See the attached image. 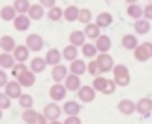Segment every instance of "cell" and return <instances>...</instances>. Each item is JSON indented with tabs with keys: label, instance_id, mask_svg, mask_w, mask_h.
<instances>
[{
	"label": "cell",
	"instance_id": "6da1fadb",
	"mask_svg": "<svg viewBox=\"0 0 152 124\" xmlns=\"http://www.w3.org/2000/svg\"><path fill=\"white\" fill-rule=\"evenodd\" d=\"M113 77H115L116 87H128L130 85V70L124 64H118V66L113 68Z\"/></svg>",
	"mask_w": 152,
	"mask_h": 124
},
{
	"label": "cell",
	"instance_id": "7a4b0ae2",
	"mask_svg": "<svg viewBox=\"0 0 152 124\" xmlns=\"http://www.w3.org/2000/svg\"><path fill=\"white\" fill-rule=\"evenodd\" d=\"M133 56H135V60L139 62H147L152 58V43L150 41H145V43L137 45L135 51H133Z\"/></svg>",
	"mask_w": 152,
	"mask_h": 124
},
{
	"label": "cell",
	"instance_id": "3957f363",
	"mask_svg": "<svg viewBox=\"0 0 152 124\" xmlns=\"http://www.w3.org/2000/svg\"><path fill=\"white\" fill-rule=\"evenodd\" d=\"M96 60L100 64L102 73H107V72H111V70L115 68V60H113V56H111L109 53H100V55L96 56Z\"/></svg>",
	"mask_w": 152,
	"mask_h": 124
},
{
	"label": "cell",
	"instance_id": "277c9868",
	"mask_svg": "<svg viewBox=\"0 0 152 124\" xmlns=\"http://www.w3.org/2000/svg\"><path fill=\"white\" fill-rule=\"evenodd\" d=\"M66 94H68V88L66 85H62V83H55L51 88H49V96L53 102H60V100L66 98Z\"/></svg>",
	"mask_w": 152,
	"mask_h": 124
},
{
	"label": "cell",
	"instance_id": "5b68a950",
	"mask_svg": "<svg viewBox=\"0 0 152 124\" xmlns=\"http://www.w3.org/2000/svg\"><path fill=\"white\" fill-rule=\"evenodd\" d=\"M96 92H98V90H96L94 87H81L79 90H77L79 102H83V103H90V102H94Z\"/></svg>",
	"mask_w": 152,
	"mask_h": 124
},
{
	"label": "cell",
	"instance_id": "8992f818",
	"mask_svg": "<svg viewBox=\"0 0 152 124\" xmlns=\"http://www.w3.org/2000/svg\"><path fill=\"white\" fill-rule=\"evenodd\" d=\"M62 107H60V105H56L55 102H53V103H47V105H45V107H43V115L45 117H47V120H58V119H60V113H62Z\"/></svg>",
	"mask_w": 152,
	"mask_h": 124
},
{
	"label": "cell",
	"instance_id": "52a82bcc",
	"mask_svg": "<svg viewBox=\"0 0 152 124\" xmlns=\"http://www.w3.org/2000/svg\"><path fill=\"white\" fill-rule=\"evenodd\" d=\"M69 75V70L64 66V64H56V66H53V72H51V77L55 83H62L66 81V77Z\"/></svg>",
	"mask_w": 152,
	"mask_h": 124
},
{
	"label": "cell",
	"instance_id": "ba28073f",
	"mask_svg": "<svg viewBox=\"0 0 152 124\" xmlns=\"http://www.w3.org/2000/svg\"><path fill=\"white\" fill-rule=\"evenodd\" d=\"M25 45H26L30 51H42V49H43V38L39 36V34H28Z\"/></svg>",
	"mask_w": 152,
	"mask_h": 124
},
{
	"label": "cell",
	"instance_id": "9c48e42d",
	"mask_svg": "<svg viewBox=\"0 0 152 124\" xmlns=\"http://www.w3.org/2000/svg\"><path fill=\"white\" fill-rule=\"evenodd\" d=\"M21 88H23V87H21V83H19V81H10L8 85L4 87V92L8 94L10 98H17V100H19V98L23 96Z\"/></svg>",
	"mask_w": 152,
	"mask_h": 124
},
{
	"label": "cell",
	"instance_id": "30bf717a",
	"mask_svg": "<svg viewBox=\"0 0 152 124\" xmlns=\"http://www.w3.org/2000/svg\"><path fill=\"white\" fill-rule=\"evenodd\" d=\"M135 109H137L139 115L148 117V115L152 113V98H141V100L135 103Z\"/></svg>",
	"mask_w": 152,
	"mask_h": 124
},
{
	"label": "cell",
	"instance_id": "8fae6325",
	"mask_svg": "<svg viewBox=\"0 0 152 124\" xmlns=\"http://www.w3.org/2000/svg\"><path fill=\"white\" fill-rule=\"evenodd\" d=\"M64 85H66V88H68L69 92H77L79 88L83 87V85H81V77H79V75H73V73H69L68 77H66Z\"/></svg>",
	"mask_w": 152,
	"mask_h": 124
},
{
	"label": "cell",
	"instance_id": "7c38bea8",
	"mask_svg": "<svg viewBox=\"0 0 152 124\" xmlns=\"http://www.w3.org/2000/svg\"><path fill=\"white\" fill-rule=\"evenodd\" d=\"M30 17L28 15H17L15 17V21H13V26H15V30H19V32H25L30 28Z\"/></svg>",
	"mask_w": 152,
	"mask_h": 124
},
{
	"label": "cell",
	"instance_id": "4fadbf2b",
	"mask_svg": "<svg viewBox=\"0 0 152 124\" xmlns=\"http://www.w3.org/2000/svg\"><path fill=\"white\" fill-rule=\"evenodd\" d=\"M86 68H88V64L83 62V60H79V58H75L73 62H69V73H73V75H83L86 72Z\"/></svg>",
	"mask_w": 152,
	"mask_h": 124
},
{
	"label": "cell",
	"instance_id": "5bb4252c",
	"mask_svg": "<svg viewBox=\"0 0 152 124\" xmlns=\"http://www.w3.org/2000/svg\"><path fill=\"white\" fill-rule=\"evenodd\" d=\"M69 43L75 45V47H83L86 43V34L85 30H73L69 34Z\"/></svg>",
	"mask_w": 152,
	"mask_h": 124
},
{
	"label": "cell",
	"instance_id": "9a60e30c",
	"mask_svg": "<svg viewBox=\"0 0 152 124\" xmlns=\"http://www.w3.org/2000/svg\"><path fill=\"white\" fill-rule=\"evenodd\" d=\"M28 17H30L32 21H39L42 17L45 15V8L42 4H32L30 6V10H28V13H26Z\"/></svg>",
	"mask_w": 152,
	"mask_h": 124
},
{
	"label": "cell",
	"instance_id": "2e32d148",
	"mask_svg": "<svg viewBox=\"0 0 152 124\" xmlns=\"http://www.w3.org/2000/svg\"><path fill=\"white\" fill-rule=\"evenodd\" d=\"M79 15H81V10L77 6H68L66 10H64V19L68 23H73V21H79Z\"/></svg>",
	"mask_w": 152,
	"mask_h": 124
},
{
	"label": "cell",
	"instance_id": "e0dca14e",
	"mask_svg": "<svg viewBox=\"0 0 152 124\" xmlns=\"http://www.w3.org/2000/svg\"><path fill=\"white\" fill-rule=\"evenodd\" d=\"M28 55H30V49H28L26 45H17L15 51H13V56H15L17 62H26Z\"/></svg>",
	"mask_w": 152,
	"mask_h": 124
},
{
	"label": "cell",
	"instance_id": "ac0fdd59",
	"mask_svg": "<svg viewBox=\"0 0 152 124\" xmlns=\"http://www.w3.org/2000/svg\"><path fill=\"white\" fill-rule=\"evenodd\" d=\"M64 113H66L68 117H73V115H79L81 113V103L79 102H73V100H69V102L64 103Z\"/></svg>",
	"mask_w": 152,
	"mask_h": 124
},
{
	"label": "cell",
	"instance_id": "d6986e66",
	"mask_svg": "<svg viewBox=\"0 0 152 124\" xmlns=\"http://www.w3.org/2000/svg\"><path fill=\"white\" fill-rule=\"evenodd\" d=\"M62 53L58 51V49H49L47 51V55H45V60H47V64H51V66H56V64H60L62 60Z\"/></svg>",
	"mask_w": 152,
	"mask_h": 124
},
{
	"label": "cell",
	"instance_id": "ffe728a7",
	"mask_svg": "<svg viewBox=\"0 0 152 124\" xmlns=\"http://www.w3.org/2000/svg\"><path fill=\"white\" fill-rule=\"evenodd\" d=\"M118 111L122 115H132V113H135V103L132 102V100H120L118 102Z\"/></svg>",
	"mask_w": 152,
	"mask_h": 124
},
{
	"label": "cell",
	"instance_id": "44dd1931",
	"mask_svg": "<svg viewBox=\"0 0 152 124\" xmlns=\"http://www.w3.org/2000/svg\"><path fill=\"white\" fill-rule=\"evenodd\" d=\"M17 64V60H15V56L11 55V53H2L0 55V66H2V70H11Z\"/></svg>",
	"mask_w": 152,
	"mask_h": 124
},
{
	"label": "cell",
	"instance_id": "7402d4cb",
	"mask_svg": "<svg viewBox=\"0 0 152 124\" xmlns=\"http://www.w3.org/2000/svg\"><path fill=\"white\" fill-rule=\"evenodd\" d=\"M0 47H2V53H13L15 51V40L11 36H2V40H0Z\"/></svg>",
	"mask_w": 152,
	"mask_h": 124
},
{
	"label": "cell",
	"instance_id": "603a6c76",
	"mask_svg": "<svg viewBox=\"0 0 152 124\" xmlns=\"http://www.w3.org/2000/svg\"><path fill=\"white\" fill-rule=\"evenodd\" d=\"M111 23H113V15H111L109 11H102V13L96 17V25L100 26V28H107V26H111Z\"/></svg>",
	"mask_w": 152,
	"mask_h": 124
},
{
	"label": "cell",
	"instance_id": "cb8c5ba5",
	"mask_svg": "<svg viewBox=\"0 0 152 124\" xmlns=\"http://www.w3.org/2000/svg\"><path fill=\"white\" fill-rule=\"evenodd\" d=\"M17 81L21 83V87H32L34 83H36V73H34L32 70H26V72L23 73Z\"/></svg>",
	"mask_w": 152,
	"mask_h": 124
},
{
	"label": "cell",
	"instance_id": "d4e9b609",
	"mask_svg": "<svg viewBox=\"0 0 152 124\" xmlns=\"http://www.w3.org/2000/svg\"><path fill=\"white\" fill-rule=\"evenodd\" d=\"M102 28L96 25V23H88V25H85V34H86V38H90V40H98L102 36L100 34Z\"/></svg>",
	"mask_w": 152,
	"mask_h": 124
},
{
	"label": "cell",
	"instance_id": "484cf974",
	"mask_svg": "<svg viewBox=\"0 0 152 124\" xmlns=\"http://www.w3.org/2000/svg\"><path fill=\"white\" fill-rule=\"evenodd\" d=\"M137 45H139V41H137V36H135V34H126V36H122V47H124V49L135 51Z\"/></svg>",
	"mask_w": 152,
	"mask_h": 124
},
{
	"label": "cell",
	"instance_id": "4316f807",
	"mask_svg": "<svg viewBox=\"0 0 152 124\" xmlns=\"http://www.w3.org/2000/svg\"><path fill=\"white\" fill-rule=\"evenodd\" d=\"M45 66H47V60L42 58V56H36V58H32V60H30V70H32L34 73H42L43 70H45Z\"/></svg>",
	"mask_w": 152,
	"mask_h": 124
},
{
	"label": "cell",
	"instance_id": "83f0119b",
	"mask_svg": "<svg viewBox=\"0 0 152 124\" xmlns=\"http://www.w3.org/2000/svg\"><path fill=\"white\" fill-rule=\"evenodd\" d=\"M111 45H113V41H111V38L109 36H102L96 40V47H98V51L100 53H107L109 49H111Z\"/></svg>",
	"mask_w": 152,
	"mask_h": 124
},
{
	"label": "cell",
	"instance_id": "f1b7e54d",
	"mask_svg": "<svg viewBox=\"0 0 152 124\" xmlns=\"http://www.w3.org/2000/svg\"><path fill=\"white\" fill-rule=\"evenodd\" d=\"M133 30L137 34H148L150 32V21L148 19H139L133 23Z\"/></svg>",
	"mask_w": 152,
	"mask_h": 124
},
{
	"label": "cell",
	"instance_id": "f546056e",
	"mask_svg": "<svg viewBox=\"0 0 152 124\" xmlns=\"http://www.w3.org/2000/svg\"><path fill=\"white\" fill-rule=\"evenodd\" d=\"M19 15L17 13V10L13 6H4L2 11H0V17H2V21H15V17Z\"/></svg>",
	"mask_w": 152,
	"mask_h": 124
},
{
	"label": "cell",
	"instance_id": "4dcf8cb0",
	"mask_svg": "<svg viewBox=\"0 0 152 124\" xmlns=\"http://www.w3.org/2000/svg\"><path fill=\"white\" fill-rule=\"evenodd\" d=\"M62 56H64V58H66V60H68V62H73V60H75V58H77V47H75V45H72V43H69L68 47H64V49H62Z\"/></svg>",
	"mask_w": 152,
	"mask_h": 124
},
{
	"label": "cell",
	"instance_id": "1f68e13d",
	"mask_svg": "<svg viewBox=\"0 0 152 124\" xmlns=\"http://www.w3.org/2000/svg\"><path fill=\"white\" fill-rule=\"evenodd\" d=\"M30 2H28V0H15L13 2V8L17 10V13L19 15H26L28 13V10H30Z\"/></svg>",
	"mask_w": 152,
	"mask_h": 124
},
{
	"label": "cell",
	"instance_id": "d6a6232c",
	"mask_svg": "<svg viewBox=\"0 0 152 124\" xmlns=\"http://www.w3.org/2000/svg\"><path fill=\"white\" fill-rule=\"evenodd\" d=\"M81 51H83V55L86 56V58H94V56H98V47H96V43H85L83 47H81Z\"/></svg>",
	"mask_w": 152,
	"mask_h": 124
},
{
	"label": "cell",
	"instance_id": "836d02e7",
	"mask_svg": "<svg viewBox=\"0 0 152 124\" xmlns=\"http://www.w3.org/2000/svg\"><path fill=\"white\" fill-rule=\"evenodd\" d=\"M128 15H130L132 19L139 21V19L143 17V8H141V6H137V4H132V6H128Z\"/></svg>",
	"mask_w": 152,
	"mask_h": 124
},
{
	"label": "cell",
	"instance_id": "e575fe53",
	"mask_svg": "<svg viewBox=\"0 0 152 124\" xmlns=\"http://www.w3.org/2000/svg\"><path fill=\"white\" fill-rule=\"evenodd\" d=\"M47 17H49L51 21H60V19H64V10H60L58 6H55V8H51V10H49Z\"/></svg>",
	"mask_w": 152,
	"mask_h": 124
},
{
	"label": "cell",
	"instance_id": "d590c367",
	"mask_svg": "<svg viewBox=\"0 0 152 124\" xmlns=\"http://www.w3.org/2000/svg\"><path fill=\"white\" fill-rule=\"evenodd\" d=\"M26 70H28V68H26V64H25V62H17L15 66L11 68V75H13L15 79H19L21 75H23V73L26 72Z\"/></svg>",
	"mask_w": 152,
	"mask_h": 124
},
{
	"label": "cell",
	"instance_id": "8d00e7d4",
	"mask_svg": "<svg viewBox=\"0 0 152 124\" xmlns=\"http://www.w3.org/2000/svg\"><path fill=\"white\" fill-rule=\"evenodd\" d=\"M19 105L23 109H32V105H34V98L30 96V94H23V96L19 98Z\"/></svg>",
	"mask_w": 152,
	"mask_h": 124
},
{
	"label": "cell",
	"instance_id": "74e56055",
	"mask_svg": "<svg viewBox=\"0 0 152 124\" xmlns=\"http://www.w3.org/2000/svg\"><path fill=\"white\" fill-rule=\"evenodd\" d=\"M86 72H88L92 77H98V75L102 73V70H100V64H98V60H92L88 62V68H86Z\"/></svg>",
	"mask_w": 152,
	"mask_h": 124
},
{
	"label": "cell",
	"instance_id": "f35d334b",
	"mask_svg": "<svg viewBox=\"0 0 152 124\" xmlns=\"http://www.w3.org/2000/svg\"><path fill=\"white\" fill-rule=\"evenodd\" d=\"M36 117H38V113L34 109H25L23 111V120H25L26 124H32L34 120H36Z\"/></svg>",
	"mask_w": 152,
	"mask_h": 124
},
{
	"label": "cell",
	"instance_id": "ab89813d",
	"mask_svg": "<svg viewBox=\"0 0 152 124\" xmlns=\"http://www.w3.org/2000/svg\"><path fill=\"white\" fill-rule=\"evenodd\" d=\"M105 85H107V79H105V77H100V75H98V77H94V83H92V87H94L98 92H103Z\"/></svg>",
	"mask_w": 152,
	"mask_h": 124
},
{
	"label": "cell",
	"instance_id": "60d3db41",
	"mask_svg": "<svg viewBox=\"0 0 152 124\" xmlns=\"http://www.w3.org/2000/svg\"><path fill=\"white\" fill-rule=\"evenodd\" d=\"M90 19H92V11L88 8H83V10H81V15H79V21L83 23V25H88Z\"/></svg>",
	"mask_w": 152,
	"mask_h": 124
},
{
	"label": "cell",
	"instance_id": "b9f144b4",
	"mask_svg": "<svg viewBox=\"0 0 152 124\" xmlns=\"http://www.w3.org/2000/svg\"><path fill=\"white\" fill-rule=\"evenodd\" d=\"M0 107H2V109H10L11 107V98L6 92L0 94Z\"/></svg>",
	"mask_w": 152,
	"mask_h": 124
},
{
	"label": "cell",
	"instance_id": "7bdbcfd3",
	"mask_svg": "<svg viewBox=\"0 0 152 124\" xmlns=\"http://www.w3.org/2000/svg\"><path fill=\"white\" fill-rule=\"evenodd\" d=\"M115 88H116L115 79H107V85H105V88H103V94H113Z\"/></svg>",
	"mask_w": 152,
	"mask_h": 124
},
{
	"label": "cell",
	"instance_id": "ee69618b",
	"mask_svg": "<svg viewBox=\"0 0 152 124\" xmlns=\"http://www.w3.org/2000/svg\"><path fill=\"white\" fill-rule=\"evenodd\" d=\"M143 17H145V19H148V21H152V4H148V6H145V8H143Z\"/></svg>",
	"mask_w": 152,
	"mask_h": 124
},
{
	"label": "cell",
	"instance_id": "f6af8a7d",
	"mask_svg": "<svg viewBox=\"0 0 152 124\" xmlns=\"http://www.w3.org/2000/svg\"><path fill=\"white\" fill-rule=\"evenodd\" d=\"M32 124H49V120H47V117H45L43 113H38V117H36V120H34Z\"/></svg>",
	"mask_w": 152,
	"mask_h": 124
},
{
	"label": "cell",
	"instance_id": "bcb514c9",
	"mask_svg": "<svg viewBox=\"0 0 152 124\" xmlns=\"http://www.w3.org/2000/svg\"><path fill=\"white\" fill-rule=\"evenodd\" d=\"M64 124H81V119H79V115L66 117V120H64Z\"/></svg>",
	"mask_w": 152,
	"mask_h": 124
},
{
	"label": "cell",
	"instance_id": "7dc6e473",
	"mask_svg": "<svg viewBox=\"0 0 152 124\" xmlns=\"http://www.w3.org/2000/svg\"><path fill=\"white\" fill-rule=\"evenodd\" d=\"M39 4H42L43 8L51 10V8H55V6H56V0H39Z\"/></svg>",
	"mask_w": 152,
	"mask_h": 124
},
{
	"label": "cell",
	"instance_id": "c3c4849f",
	"mask_svg": "<svg viewBox=\"0 0 152 124\" xmlns=\"http://www.w3.org/2000/svg\"><path fill=\"white\" fill-rule=\"evenodd\" d=\"M8 83H10V81H8V75H6V72H0V87L4 88Z\"/></svg>",
	"mask_w": 152,
	"mask_h": 124
},
{
	"label": "cell",
	"instance_id": "681fc988",
	"mask_svg": "<svg viewBox=\"0 0 152 124\" xmlns=\"http://www.w3.org/2000/svg\"><path fill=\"white\" fill-rule=\"evenodd\" d=\"M124 2H128V6H132V4H137V0H124Z\"/></svg>",
	"mask_w": 152,
	"mask_h": 124
},
{
	"label": "cell",
	"instance_id": "f907efd6",
	"mask_svg": "<svg viewBox=\"0 0 152 124\" xmlns=\"http://www.w3.org/2000/svg\"><path fill=\"white\" fill-rule=\"evenodd\" d=\"M49 124H64V122H58V120H49Z\"/></svg>",
	"mask_w": 152,
	"mask_h": 124
},
{
	"label": "cell",
	"instance_id": "816d5d0a",
	"mask_svg": "<svg viewBox=\"0 0 152 124\" xmlns=\"http://www.w3.org/2000/svg\"><path fill=\"white\" fill-rule=\"evenodd\" d=\"M148 2H152V0H148Z\"/></svg>",
	"mask_w": 152,
	"mask_h": 124
}]
</instances>
